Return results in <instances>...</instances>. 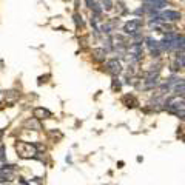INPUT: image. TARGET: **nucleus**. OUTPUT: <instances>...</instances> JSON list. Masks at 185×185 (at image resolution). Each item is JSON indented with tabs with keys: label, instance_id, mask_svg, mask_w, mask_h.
Instances as JSON below:
<instances>
[{
	"label": "nucleus",
	"instance_id": "nucleus-13",
	"mask_svg": "<svg viewBox=\"0 0 185 185\" xmlns=\"http://www.w3.org/2000/svg\"><path fill=\"white\" fill-rule=\"evenodd\" d=\"M111 29H113V26H111L110 23H106V25H103V26H102V31H103V32H106V34H110Z\"/></svg>",
	"mask_w": 185,
	"mask_h": 185
},
{
	"label": "nucleus",
	"instance_id": "nucleus-3",
	"mask_svg": "<svg viewBox=\"0 0 185 185\" xmlns=\"http://www.w3.org/2000/svg\"><path fill=\"white\" fill-rule=\"evenodd\" d=\"M16 165H11V164H5L0 167V182H5V181H13V170Z\"/></svg>",
	"mask_w": 185,
	"mask_h": 185
},
{
	"label": "nucleus",
	"instance_id": "nucleus-1",
	"mask_svg": "<svg viewBox=\"0 0 185 185\" xmlns=\"http://www.w3.org/2000/svg\"><path fill=\"white\" fill-rule=\"evenodd\" d=\"M16 150H17V153H19L22 157H34V156L37 154L36 145L28 144V142H17Z\"/></svg>",
	"mask_w": 185,
	"mask_h": 185
},
{
	"label": "nucleus",
	"instance_id": "nucleus-12",
	"mask_svg": "<svg viewBox=\"0 0 185 185\" xmlns=\"http://www.w3.org/2000/svg\"><path fill=\"white\" fill-rule=\"evenodd\" d=\"M173 114L178 116L179 119H185V110H184V108H182V110H178L176 113H173Z\"/></svg>",
	"mask_w": 185,
	"mask_h": 185
},
{
	"label": "nucleus",
	"instance_id": "nucleus-16",
	"mask_svg": "<svg viewBox=\"0 0 185 185\" xmlns=\"http://www.w3.org/2000/svg\"><path fill=\"white\" fill-rule=\"evenodd\" d=\"M86 5H88V8H93L94 2H93V0H86Z\"/></svg>",
	"mask_w": 185,
	"mask_h": 185
},
{
	"label": "nucleus",
	"instance_id": "nucleus-9",
	"mask_svg": "<svg viewBox=\"0 0 185 185\" xmlns=\"http://www.w3.org/2000/svg\"><path fill=\"white\" fill-rule=\"evenodd\" d=\"M147 45H148V48L151 49V51H154V49H159V42L157 40H154L153 37H147Z\"/></svg>",
	"mask_w": 185,
	"mask_h": 185
},
{
	"label": "nucleus",
	"instance_id": "nucleus-10",
	"mask_svg": "<svg viewBox=\"0 0 185 185\" xmlns=\"http://www.w3.org/2000/svg\"><path fill=\"white\" fill-rule=\"evenodd\" d=\"M74 22H76V25L77 26H83V20L79 14H74Z\"/></svg>",
	"mask_w": 185,
	"mask_h": 185
},
{
	"label": "nucleus",
	"instance_id": "nucleus-17",
	"mask_svg": "<svg viewBox=\"0 0 185 185\" xmlns=\"http://www.w3.org/2000/svg\"><path fill=\"white\" fill-rule=\"evenodd\" d=\"M0 160H3V147L0 148Z\"/></svg>",
	"mask_w": 185,
	"mask_h": 185
},
{
	"label": "nucleus",
	"instance_id": "nucleus-11",
	"mask_svg": "<svg viewBox=\"0 0 185 185\" xmlns=\"http://www.w3.org/2000/svg\"><path fill=\"white\" fill-rule=\"evenodd\" d=\"M102 5L105 9H111L113 8V3H111V0H102Z\"/></svg>",
	"mask_w": 185,
	"mask_h": 185
},
{
	"label": "nucleus",
	"instance_id": "nucleus-14",
	"mask_svg": "<svg viewBox=\"0 0 185 185\" xmlns=\"http://www.w3.org/2000/svg\"><path fill=\"white\" fill-rule=\"evenodd\" d=\"M145 3H157V2H165V0H144Z\"/></svg>",
	"mask_w": 185,
	"mask_h": 185
},
{
	"label": "nucleus",
	"instance_id": "nucleus-15",
	"mask_svg": "<svg viewBox=\"0 0 185 185\" xmlns=\"http://www.w3.org/2000/svg\"><path fill=\"white\" fill-rule=\"evenodd\" d=\"M151 54H153V57H159V49H154V51H151Z\"/></svg>",
	"mask_w": 185,
	"mask_h": 185
},
{
	"label": "nucleus",
	"instance_id": "nucleus-8",
	"mask_svg": "<svg viewBox=\"0 0 185 185\" xmlns=\"http://www.w3.org/2000/svg\"><path fill=\"white\" fill-rule=\"evenodd\" d=\"M93 57H94L97 62H103L105 57H106V49H103V48L93 49Z\"/></svg>",
	"mask_w": 185,
	"mask_h": 185
},
{
	"label": "nucleus",
	"instance_id": "nucleus-4",
	"mask_svg": "<svg viewBox=\"0 0 185 185\" xmlns=\"http://www.w3.org/2000/svg\"><path fill=\"white\" fill-rule=\"evenodd\" d=\"M106 71L110 73V74H113L114 77L116 76H119L122 73V65L119 63L116 59H113V60H110V62H106Z\"/></svg>",
	"mask_w": 185,
	"mask_h": 185
},
{
	"label": "nucleus",
	"instance_id": "nucleus-2",
	"mask_svg": "<svg viewBox=\"0 0 185 185\" xmlns=\"http://www.w3.org/2000/svg\"><path fill=\"white\" fill-rule=\"evenodd\" d=\"M142 25H144L142 19H131V20H128L127 23L124 25V31L127 32V34H130V36H134V34L139 32V29H140Z\"/></svg>",
	"mask_w": 185,
	"mask_h": 185
},
{
	"label": "nucleus",
	"instance_id": "nucleus-7",
	"mask_svg": "<svg viewBox=\"0 0 185 185\" xmlns=\"http://www.w3.org/2000/svg\"><path fill=\"white\" fill-rule=\"evenodd\" d=\"M25 128H32L34 131H40V130H42L40 122L37 121L36 117H31V119H28V121L25 122Z\"/></svg>",
	"mask_w": 185,
	"mask_h": 185
},
{
	"label": "nucleus",
	"instance_id": "nucleus-6",
	"mask_svg": "<svg viewBox=\"0 0 185 185\" xmlns=\"http://www.w3.org/2000/svg\"><path fill=\"white\" fill-rule=\"evenodd\" d=\"M51 116H52L51 111H48L46 108H42V106L34 108V117L37 119V121H40V119H49Z\"/></svg>",
	"mask_w": 185,
	"mask_h": 185
},
{
	"label": "nucleus",
	"instance_id": "nucleus-5",
	"mask_svg": "<svg viewBox=\"0 0 185 185\" xmlns=\"http://www.w3.org/2000/svg\"><path fill=\"white\" fill-rule=\"evenodd\" d=\"M159 19H164V20H171V22H176L181 19V13H178V11H171V9H167L164 11V13L160 14Z\"/></svg>",
	"mask_w": 185,
	"mask_h": 185
}]
</instances>
